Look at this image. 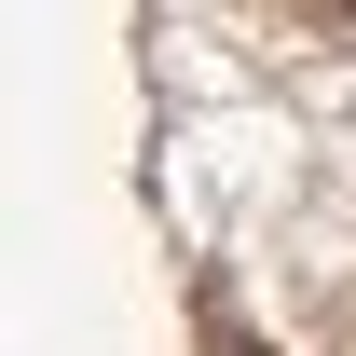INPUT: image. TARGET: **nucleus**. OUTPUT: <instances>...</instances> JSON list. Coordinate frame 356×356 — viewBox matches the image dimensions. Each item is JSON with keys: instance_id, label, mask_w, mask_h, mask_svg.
<instances>
[]
</instances>
